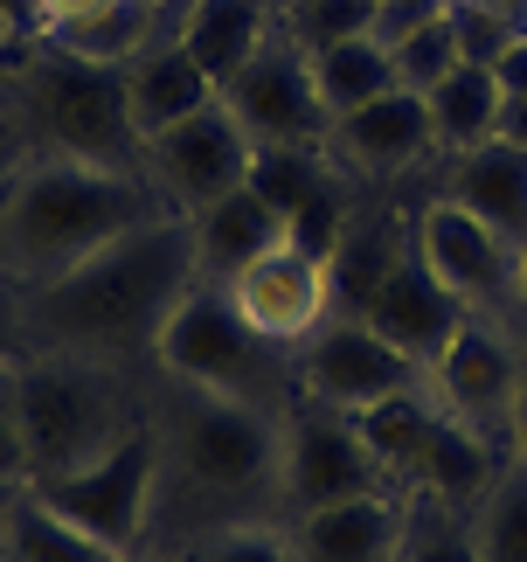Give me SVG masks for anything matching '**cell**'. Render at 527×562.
Returning <instances> with one entry per match:
<instances>
[{"label":"cell","instance_id":"39","mask_svg":"<svg viewBox=\"0 0 527 562\" xmlns=\"http://www.w3.org/2000/svg\"><path fill=\"white\" fill-rule=\"evenodd\" d=\"M514 334L527 340V250H520V285H514Z\"/></svg>","mask_w":527,"mask_h":562},{"label":"cell","instance_id":"45","mask_svg":"<svg viewBox=\"0 0 527 562\" xmlns=\"http://www.w3.org/2000/svg\"><path fill=\"white\" fill-rule=\"evenodd\" d=\"M278 8H284V0H278Z\"/></svg>","mask_w":527,"mask_h":562},{"label":"cell","instance_id":"36","mask_svg":"<svg viewBox=\"0 0 527 562\" xmlns=\"http://www.w3.org/2000/svg\"><path fill=\"white\" fill-rule=\"evenodd\" d=\"M500 139H507V146H520V154H527V91L500 104Z\"/></svg>","mask_w":527,"mask_h":562},{"label":"cell","instance_id":"30","mask_svg":"<svg viewBox=\"0 0 527 562\" xmlns=\"http://www.w3.org/2000/svg\"><path fill=\"white\" fill-rule=\"evenodd\" d=\"M389 56H395V83H403V91H416V98H424L430 83H445L458 63H466V49H458V29H451V8L437 14V21H424V29H410L403 42H389Z\"/></svg>","mask_w":527,"mask_h":562},{"label":"cell","instance_id":"18","mask_svg":"<svg viewBox=\"0 0 527 562\" xmlns=\"http://www.w3.org/2000/svg\"><path fill=\"white\" fill-rule=\"evenodd\" d=\"M202 104H215V83H209L202 63L181 49V35H173V29H160L139 56L125 63V112H132V125H139V139L194 119Z\"/></svg>","mask_w":527,"mask_h":562},{"label":"cell","instance_id":"31","mask_svg":"<svg viewBox=\"0 0 527 562\" xmlns=\"http://www.w3.org/2000/svg\"><path fill=\"white\" fill-rule=\"evenodd\" d=\"M451 29L466 63H493L514 35H527V0H451Z\"/></svg>","mask_w":527,"mask_h":562},{"label":"cell","instance_id":"44","mask_svg":"<svg viewBox=\"0 0 527 562\" xmlns=\"http://www.w3.org/2000/svg\"><path fill=\"white\" fill-rule=\"evenodd\" d=\"M153 8H173V0H153Z\"/></svg>","mask_w":527,"mask_h":562},{"label":"cell","instance_id":"6","mask_svg":"<svg viewBox=\"0 0 527 562\" xmlns=\"http://www.w3.org/2000/svg\"><path fill=\"white\" fill-rule=\"evenodd\" d=\"M21 98H29L35 133H42L49 154L146 175V139H139V125L125 112V70L77 63V56H63V49L42 42L35 63L21 70Z\"/></svg>","mask_w":527,"mask_h":562},{"label":"cell","instance_id":"32","mask_svg":"<svg viewBox=\"0 0 527 562\" xmlns=\"http://www.w3.org/2000/svg\"><path fill=\"white\" fill-rule=\"evenodd\" d=\"M375 8H382V0H284L278 21L305 42V49H319V42L375 35Z\"/></svg>","mask_w":527,"mask_h":562},{"label":"cell","instance_id":"33","mask_svg":"<svg viewBox=\"0 0 527 562\" xmlns=\"http://www.w3.org/2000/svg\"><path fill=\"white\" fill-rule=\"evenodd\" d=\"M188 562H299V555H292V535L271 521H229V528L194 535Z\"/></svg>","mask_w":527,"mask_h":562},{"label":"cell","instance_id":"20","mask_svg":"<svg viewBox=\"0 0 527 562\" xmlns=\"http://www.w3.org/2000/svg\"><path fill=\"white\" fill-rule=\"evenodd\" d=\"M167 29L181 35V49L209 70V83H223L257 56V42L278 29V0H173Z\"/></svg>","mask_w":527,"mask_h":562},{"label":"cell","instance_id":"5","mask_svg":"<svg viewBox=\"0 0 527 562\" xmlns=\"http://www.w3.org/2000/svg\"><path fill=\"white\" fill-rule=\"evenodd\" d=\"M153 369L181 375V382H202L215 396L278 409V417L299 403V348H278V340H264L257 327H244V313L229 306V292L209 285V278L167 313Z\"/></svg>","mask_w":527,"mask_h":562},{"label":"cell","instance_id":"38","mask_svg":"<svg viewBox=\"0 0 527 562\" xmlns=\"http://www.w3.org/2000/svg\"><path fill=\"white\" fill-rule=\"evenodd\" d=\"M83 8H98V0H42V29H56V21H70Z\"/></svg>","mask_w":527,"mask_h":562},{"label":"cell","instance_id":"12","mask_svg":"<svg viewBox=\"0 0 527 562\" xmlns=\"http://www.w3.org/2000/svg\"><path fill=\"white\" fill-rule=\"evenodd\" d=\"M416 257L466 313L514 327V285H520V250L500 229H486L472 209H458L451 194H430L416 209Z\"/></svg>","mask_w":527,"mask_h":562},{"label":"cell","instance_id":"35","mask_svg":"<svg viewBox=\"0 0 527 562\" xmlns=\"http://www.w3.org/2000/svg\"><path fill=\"white\" fill-rule=\"evenodd\" d=\"M493 77H500V91H507V98H520V91H527V35H514L507 49L493 56Z\"/></svg>","mask_w":527,"mask_h":562},{"label":"cell","instance_id":"3","mask_svg":"<svg viewBox=\"0 0 527 562\" xmlns=\"http://www.w3.org/2000/svg\"><path fill=\"white\" fill-rule=\"evenodd\" d=\"M167 215V194L146 175L70 154H35L0 175V285L14 299L77 271L125 229Z\"/></svg>","mask_w":527,"mask_h":562},{"label":"cell","instance_id":"37","mask_svg":"<svg viewBox=\"0 0 527 562\" xmlns=\"http://www.w3.org/2000/svg\"><path fill=\"white\" fill-rule=\"evenodd\" d=\"M0 21H8L14 35H21V29L42 35V0H0Z\"/></svg>","mask_w":527,"mask_h":562},{"label":"cell","instance_id":"29","mask_svg":"<svg viewBox=\"0 0 527 562\" xmlns=\"http://www.w3.org/2000/svg\"><path fill=\"white\" fill-rule=\"evenodd\" d=\"M479 562H527V459H507L486 501L472 507Z\"/></svg>","mask_w":527,"mask_h":562},{"label":"cell","instance_id":"1","mask_svg":"<svg viewBox=\"0 0 527 562\" xmlns=\"http://www.w3.org/2000/svg\"><path fill=\"white\" fill-rule=\"evenodd\" d=\"M194 285H202L194 223L181 209H167L153 223L125 229L119 244H104L98 257H83L77 271L21 292L14 313L35 334V348H70V355H98V361L132 369V361H153L167 313Z\"/></svg>","mask_w":527,"mask_h":562},{"label":"cell","instance_id":"42","mask_svg":"<svg viewBox=\"0 0 527 562\" xmlns=\"http://www.w3.org/2000/svg\"><path fill=\"white\" fill-rule=\"evenodd\" d=\"M0 562H21V555H8V549H0Z\"/></svg>","mask_w":527,"mask_h":562},{"label":"cell","instance_id":"4","mask_svg":"<svg viewBox=\"0 0 527 562\" xmlns=\"http://www.w3.org/2000/svg\"><path fill=\"white\" fill-rule=\"evenodd\" d=\"M21 417H29V480H56L132 438L146 424V403L125 389L119 361L35 348L21 355Z\"/></svg>","mask_w":527,"mask_h":562},{"label":"cell","instance_id":"2","mask_svg":"<svg viewBox=\"0 0 527 562\" xmlns=\"http://www.w3.org/2000/svg\"><path fill=\"white\" fill-rule=\"evenodd\" d=\"M146 417L160 430V507L173 501L181 521H194V535L278 514V465H284L278 409L160 375Z\"/></svg>","mask_w":527,"mask_h":562},{"label":"cell","instance_id":"41","mask_svg":"<svg viewBox=\"0 0 527 562\" xmlns=\"http://www.w3.org/2000/svg\"><path fill=\"white\" fill-rule=\"evenodd\" d=\"M8 35H14V29H8V21H0V49H8Z\"/></svg>","mask_w":527,"mask_h":562},{"label":"cell","instance_id":"13","mask_svg":"<svg viewBox=\"0 0 527 562\" xmlns=\"http://www.w3.org/2000/svg\"><path fill=\"white\" fill-rule=\"evenodd\" d=\"M250 167H257V139L236 125V112L223 98L146 139V181L160 188L167 209H181V215H202L209 202L236 194L250 181Z\"/></svg>","mask_w":527,"mask_h":562},{"label":"cell","instance_id":"23","mask_svg":"<svg viewBox=\"0 0 527 562\" xmlns=\"http://www.w3.org/2000/svg\"><path fill=\"white\" fill-rule=\"evenodd\" d=\"M160 29H167V8H153V0H98V8H83L70 21H56V29H42L35 42H49V49L77 56V63L125 70V63L139 56Z\"/></svg>","mask_w":527,"mask_h":562},{"label":"cell","instance_id":"8","mask_svg":"<svg viewBox=\"0 0 527 562\" xmlns=\"http://www.w3.org/2000/svg\"><path fill=\"white\" fill-rule=\"evenodd\" d=\"M430 403L445 409L451 424H466L472 438H486L507 451L514 445V409H520V389H527V340L500 319H479L466 313L458 334L445 340V355L424 369Z\"/></svg>","mask_w":527,"mask_h":562},{"label":"cell","instance_id":"40","mask_svg":"<svg viewBox=\"0 0 527 562\" xmlns=\"http://www.w3.org/2000/svg\"><path fill=\"white\" fill-rule=\"evenodd\" d=\"M507 459H527V389H520V409H514V445H507Z\"/></svg>","mask_w":527,"mask_h":562},{"label":"cell","instance_id":"14","mask_svg":"<svg viewBox=\"0 0 527 562\" xmlns=\"http://www.w3.org/2000/svg\"><path fill=\"white\" fill-rule=\"evenodd\" d=\"M326 160H334L347 181H361V188H395V181L424 175V167H445L437 133H430V104L416 91H403V83H395L389 98L361 104V112L334 119Z\"/></svg>","mask_w":527,"mask_h":562},{"label":"cell","instance_id":"10","mask_svg":"<svg viewBox=\"0 0 527 562\" xmlns=\"http://www.w3.org/2000/svg\"><path fill=\"white\" fill-rule=\"evenodd\" d=\"M215 98L229 104L257 146H326V133H334V112L319 104V83H313V49L284 21L257 42V56Z\"/></svg>","mask_w":527,"mask_h":562},{"label":"cell","instance_id":"16","mask_svg":"<svg viewBox=\"0 0 527 562\" xmlns=\"http://www.w3.org/2000/svg\"><path fill=\"white\" fill-rule=\"evenodd\" d=\"M361 319H368V327H375L382 340H395V348H403L416 369H430V361L445 355V340L458 334L466 306H458V299L424 271V257H416V236H410V250L395 257V265L382 271V285L368 292Z\"/></svg>","mask_w":527,"mask_h":562},{"label":"cell","instance_id":"24","mask_svg":"<svg viewBox=\"0 0 527 562\" xmlns=\"http://www.w3.org/2000/svg\"><path fill=\"white\" fill-rule=\"evenodd\" d=\"M430 104V133H437V154H472V146L500 139V104H507V91H500L493 63H458V70L445 83H430L424 91Z\"/></svg>","mask_w":527,"mask_h":562},{"label":"cell","instance_id":"7","mask_svg":"<svg viewBox=\"0 0 527 562\" xmlns=\"http://www.w3.org/2000/svg\"><path fill=\"white\" fill-rule=\"evenodd\" d=\"M29 486L56 514H70L83 535H98L104 549L132 555L146 542L153 514H160V430L146 417L132 438H119L104 451V459L77 465V472H56V480H29Z\"/></svg>","mask_w":527,"mask_h":562},{"label":"cell","instance_id":"27","mask_svg":"<svg viewBox=\"0 0 527 562\" xmlns=\"http://www.w3.org/2000/svg\"><path fill=\"white\" fill-rule=\"evenodd\" d=\"M430 424H437V403H430V389H403V396H382V403L355 409V430L368 438V451L382 459L389 486L403 480V465L416 459V445L430 438Z\"/></svg>","mask_w":527,"mask_h":562},{"label":"cell","instance_id":"21","mask_svg":"<svg viewBox=\"0 0 527 562\" xmlns=\"http://www.w3.org/2000/svg\"><path fill=\"white\" fill-rule=\"evenodd\" d=\"M500 465H507V451L472 438L466 424H451L445 409H437L430 438L416 445V459L403 465V480L395 493H424V501H451V507H479L486 501V486L500 480Z\"/></svg>","mask_w":527,"mask_h":562},{"label":"cell","instance_id":"28","mask_svg":"<svg viewBox=\"0 0 527 562\" xmlns=\"http://www.w3.org/2000/svg\"><path fill=\"white\" fill-rule=\"evenodd\" d=\"M395 562H479L472 507L403 493V542H395Z\"/></svg>","mask_w":527,"mask_h":562},{"label":"cell","instance_id":"17","mask_svg":"<svg viewBox=\"0 0 527 562\" xmlns=\"http://www.w3.org/2000/svg\"><path fill=\"white\" fill-rule=\"evenodd\" d=\"M299 562H395L403 542V493H361L340 507H313L284 521Z\"/></svg>","mask_w":527,"mask_h":562},{"label":"cell","instance_id":"25","mask_svg":"<svg viewBox=\"0 0 527 562\" xmlns=\"http://www.w3.org/2000/svg\"><path fill=\"white\" fill-rule=\"evenodd\" d=\"M0 549L21 562H119L98 535H83L70 514H56L35 486H14V501L0 507Z\"/></svg>","mask_w":527,"mask_h":562},{"label":"cell","instance_id":"22","mask_svg":"<svg viewBox=\"0 0 527 562\" xmlns=\"http://www.w3.org/2000/svg\"><path fill=\"white\" fill-rule=\"evenodd\" d=\"M188 223H194V265H202L209 285H229L244 265H257L271 244L292 236V223H284L250 181L236 194H223V202H209L202 215H188Z\"/></svg>","mask_w":527,"mask_h":562},{"label":"cell","instance_id":"11","mask_svg":"<svg viewBox=\"0 0 527 562\" xmlns=\"http://www.w3.org/2000/svg\"><path fill=\"white\" fill-rule=\"evenodd\" d=\"M403 389H424V369L382 340L361 313H326L313 334L299 340V403H319V409H355L382 403V396H403Z\"/></svg>","mask_w":527,"mask_h":562},{"label":"cell","instance_id":"26","mask_svg":"<svg viewBox=\"0 0 527 562\" xmlns=\"http://www.w3.org/2000/svg\"><path fill=\"white\" fill-rule=\"evenodd\" d=\"M313 83H319V104L334 119L361 112L395 91V56L382 49L375 35H347V42H319L313 49Z\"/></svg>","mask_w":527,"mask_h":562},{"label":"cell","instance_id":"9","mask_svg":"<svg viewBox=\"0 0 527 562\" xmlns=\"http://www.w3.org/2000/svg\"><path fill=\"white\" fill-rule=\"evenodd\" d=\"M361 493H395L382 459L368 451L355 417L319 403H292L284 409V465H278V521H299L313 507H340Z\"/></svg>","mask_w":527,"mask_h":562},{"label":"cell","instance_id":"34","mask_svg":"<svg viewBox=\"0 0 527 562\" xmlns=\"http://www.w3.org/2000/svg\"><path fill=\"white\" fill-rule=\"evenodd\" d=\"M0 486H29V417H21V361L0 355Z\"/></svg>","mask_w":527,"mask_h":562},{"label":"cell","instance_id":"19","mask_svg":"<svg viewBox=\"0 0 527 562\" xmlns=\"http://www.w3.org/2000/svg\"><path fill=\"white\" fill-rule=\"evenodd\" d=\"M437 194H451L458 209H472L486 229H500L514 250H527V154L507 139H486L472 154H451Z\"/></svg>","mask_w":527,"mask_h":562},{"label":"cell","instance_id":"15","mask_svg":"<svg viewBox=\"0 0 527 562\" xmlns=\"http://www.w3.org/2000/svg\"><path fill=\"white\" fill-rule=\"evenodd\" d=\"M223 292H229V306L244 313V327H257L264 340H278V348H299V340L334 313V271H326V257L305 250L299 236L271 244L257 265L236 271Z\"/></svg>","mask_w":527,"mask_h":562},{"label":"cell","instance_id":"43","mask_svg":"<svg viewBox=\"0 0 527 562\" xmlns=\"http://www.w3.org/2000/svg\"><path fill=\"white\" fill-rule=\"evenodd\" d=\"M119 562H146V555H119Z\"/></svg>","mask_w":527,"mask_h":562}]
</instances>
